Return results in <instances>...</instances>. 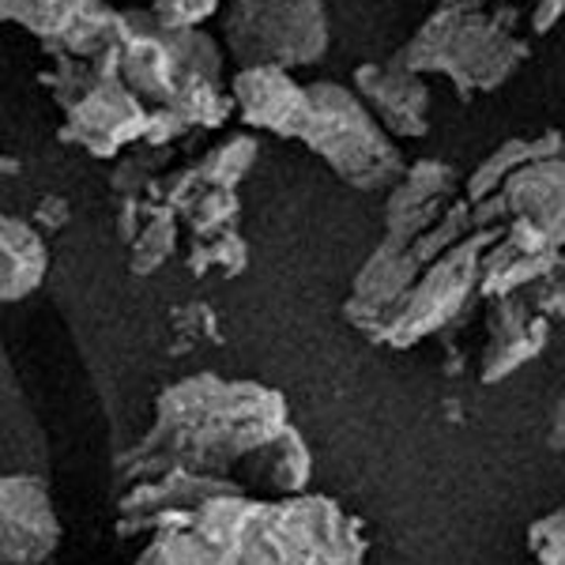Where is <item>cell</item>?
Listing matches in <instances>:
<instances>
[{"mask_svg": "<svg viewBox=\"0 0 565 565\" xmlns=\"http://www.w3.org/2000/svg\"><path fill=\"white\" fill-rule=\"evenodd\" d=\"M524 306L532 309L535 317H543V321H558L562 317V306H565V287H562V268L546 271L543 279L527 282L521 290Z\"/></svg>", "mask_w": 565, "mask_h": 565, "instance_id": "obj_30", "label": "cell"}, {"mask_svg": "<svg viewBox=\"0 0 565 565\" xmlns=\"http://www.w3.org/2000/svg\"><path fill=\"white\" fill-rule=\"evenodd\" d=\"M57 546L50 487L34 476H0V565H45Z\"/></svg>", "mask_w": 565, "mask_h": 565, "instance_id": "obj_7", "label": "cell"}, {"mask_svg": "<svg viewBox=\"0 0 565 565\" xmlns=\"http://www.w3.org/2000/svg\"><path fill=\"white\" fill-rule=\"evenodd\" d=\"M290 430L287 399L257 381H223L218 373H196L159 396V415L125 468L140 482L167 471L226 479V468L268 452Z\"/></svg>", "mask_w": 565, "mask_h": 565, "instance_id": "obj_2", "label": "cell"}, {"mask_svg": "<svg viewBox=\"0 0 565 565\" xmlns=\"http://www.w3.org/2000/svg\"><path fill=\"white\" fill-rule=\"evenodd\" d=\"M125 39H129V23H125L121 8L98 4V8H90V12L79 15V20L65 31V39L53 45L50 53L76 57V61H98L103 53L117 50Z\"/></svg>", "mask_w": 565, "mask_h": 565, "instance_id": "obj_20", "label": "cell"}, {"mask_svg": "<svg viewBox=\"0 0 565 565\" xmlns=\"http://www.w3.org/2000/svg\"><path fill=\"white\" fill-rule=\"evenodd\" d=\"M509 218L540 226L554 245H565V159L524 162L498 189Z\"/></svg>", "mask_w": 565, "mask_h": 565, "instance_id": "obj_14", "label": "cell"}, {"mask_svg": "<svg viewBox=\"0 0 565 565\" xmlns=\"http://www.w3.org/2000/svg\"><path fill=\"white\" fill-rule=\"evenodd\" d=\"M498 234L501 231H476L460 245H452L445 257L426 264V268L418 271V279L407 287V295L392 306L377 343H388V348L404 351V348H415L426 335L441 332V328L476 298L479 253L487 249Z\"/></svg>", "mask_w": 565, "mask_h": 565, "instance_id": "obj_6", "label": "cell"}, {"mask_svg": "<svg viewBox=\"0 0 565 565\" xmlns=\"http://www.w3.org/2000/svg\"><path fill=\"white\" fill-rule=\"evenodd\" d=\"M546 332H551V321H540L532 332L516 335V340H501V343H490L487 354H482V381L494 385V381H505L509 373H516L521 366L543 354L546 348Z\"/></svg>", "mask_w": 565, "mask_h": 565, "instance_id": "obj_26", "label": "cell"}, {"mask_svg": "<svg viewBox=\"0 0 565 565\" xmlns=\"http://www.w3.org/2000/svg\"><path fill=\"white\" fill-rule=\"evenodd\" d=\"M362 524L332 498L223 494L167 516L132 565H362Z\"/></svg>", "mask_w": 565, "mask_h": 565, "instance_id": "obj_1", "label": "cell"}, {"mask_svg": "<svg viewBox=\"0 0 565 565\" xmlns=\"http://www.w3.org/2000/svg\"><path fill=\"white\" fill-rule=\"evenodd\" d=\"M554 268H562V253H524L498 234V238L479 253L476 295H482L487 302L521 295L527 282L543 279L546 271H554Z\"/></svg>", "mask_w": 565, "mask_h": 565, "instance_id": "obj_16", "label": "cell"}, {"mask_svg": "<svg viewBox=\"0 0 565 565\" xmlns=\"http://www.w3.org/2000/svg\"><path fill=\"white\" fill-rule=\"evenodd\" d=\"M234 114L242 125L257 132L282 136V140H302L309 125V95L295 79V72L282 68H238L226 87Z\"/></svg>", "mask_w": 565, "mask_h": 565, "instance_id": "obj_10", "label": "cell"}, {"mask_svg": "<svg viewBox=\"0 0 565 565\" xmlns=\"http://www.w3.org/2000/svg\"><path fill=\"white\" fill-rule=\"evenodd\" d=\"M45 271H50V249L42 234L26 218L0 212V306L34 295Z\"/></svg>", "mask_w": 565, "mask_h": 565, "instance_id": "obj_15", "label": "cell"}, {"mask_svg": "<svg viewBox=\"0 0 565 565\" xmlns=\"http://www.w3.org/2000/svg\"><path fill=\"white\" fill-rule=\"evenodd\" d=\"M351 90L392 140H423L430 132V87L399 65L396 53L388 61H366L354 68Z\"/></svg>", "mask_w": 565, "mask_h": 565, "instance_id": "obj_9", "label": "cell"}, {"mask_svg": "<svg viewBox=\"0 0 565 565\" xmlns=\"http://www.w3.org/2000/svg\"><path fill=\"white\" fill-rule=\"evenodd\" d=\"M129 23V39L117 50V79L140 98L143 106H167L178 84V61L167 50V42L154 34V20L148 8H121Z\"/></svg>", "mask_w": 565, "mask_h": 565, "instance_id": "obj_13", "label": "cell"}, {"mask_svg": "<svg viewBox=\"0 0 565 565\" xmlns=\"http://www.w3.org/2000/svg\"><path fill=\"white\" fill-rule=\"evenodd\" d=\"M257 151H260L257 140H253L249 132H242V136L223 140L218 148H212L200 162H193V170L207 189H238L242 178L249 174L253 162H257Z\"/></svg>", "mask_w": 565, "mask_h": 565, "instance_id": "obj_22", "label": "cell"}, {"mask_svg": "<svg viewBox=\"0 0 565 565\" xmlns=\"http://www.w3.org/2000/svg\"><path fill=\"white\" fill-rule=\"evenodd\" d=\"M129 245H132L129 268L136 276L159 271L178 249V215L170 212V207H159V204H151V200H143V223Z\"/></svg>", "mask_w": 565, "mask_h": 565, "instance_id": "obj_21", "label": "cell"}, {"mask_svg": "<svg viewBox=\"0 0 565 565\" xmlns=\"http://www.w3.org/2000/svg\"><path fill=\"white\" fill-rule=\"evenodd\" d=\"M527 551H532L535 565H565V516L562 509L540 516L527 527Z\"/></svg>", "mask_w": 565, "mask_h": 565, "instance_id": "obj_29", "label": "cell"}, {"mask_svg": "<svg viewBox=\"0 0 565 565\" xmlns=\"http://www.w3.org/2000/svg\"><path fill=\"white\" fill-rule=\"evenodd\" d=\"M562 12H565V0H535L532 15H527V26H532V34L543 39V34H551L554 26H558Z\"/></svg>", "mask_w": 565, "mask_h": 565, "instance_id": "obj_33", "label": "cell"}, {"mask_svg": "<svg viewBox=\"0 0 565 565\" xmlns=\"http://www.w3.org/2000/svg\"><path fill=\"white\" fill-rule=\"evenodd\" d=\"M521 12L498 0H437L423 26L396 50L415 76H445L468 103L490 95L521 72L527 42L516 34Z\"/></svg>", "mask_w": 565, "mask_h": 565, "instance_id": "obj_3", "label": "cell"}, {"mask_svg": "<svg viewBox=\"0 0 565 565\" xmlns=\"http://www.w3.org/2000/svg\"><path fill=\"white\" fill-rule=\"evenodd\" d=\"M457 200V170L441 159L407 162L404 174L392 181L385 196V238L412 245L418 234L430 231L445 207Z\"/></svg>", "mask_w": 565, "mask_h": 565, "instance_id": "obj_11", "label": "cell"}, {"mask_svg": "<svg viewBox=\"0 0 565 565\" xmlns=\"http://www.w3.org/2000/svg\"><path fill=\"white\" fill-rule=\"evenodd\" d=\"M103 0H0V23H15L34 34L45 50H53L72 23Z\"/></svg>", "mask_w": 565, "mask_h": 565, "instance_id": "obj_19", "label": "cell"}, {"mask_svg": "<svg viewBox=\"0 0 565 565\" xmlns=\"http://www.w3.org/2000/svg\"><path fill=\"white\" fill-rule=\"evenodd\" d=\"M418 264L407 253V245L396 242H381L377 249L370 253V260L359 268V276L351 282V295L343 302V317L354 332H362L366 340L377 343L381 328H385V317L392 313V306L407 295V287L418 279Z\"/></svg>", "mask_w": 565, "mask_h": 565, "instance_id": "obj_12", "label": "cell"}, {"mask_svg": "<svg viewBox=\"0 0 565 565\" xmlns=\"http://www.w3.org/2000/svg\"><path fill=\"white\" fill-rule=\"evenodd\" d=\"M189 129L181 125V117L174 114V109H167V106H154L148 109V121H143V136L140 140L148 143L151 151H170V143L181 140Z\"/></svg>", "mask_w": 565, "mask_h": 565, "instance_id": "obj_31", "label": "cell"}, {"mask_svg": "<svg viewBox=\"0 0 565 565\" xmlns=\"http://www.w3.org/2000/svg\"><path fill=\"white\" fill-rule=\"evenodd\" d=\"M154 34L167 42V50L174 53L181 72H200V76L223 79V45H218L207 31H170V26L154 23Z\"/></svg>", "mask_w": 565, "mask_h": 565, "instance_id": "obj_24", "label": "cell"}, {"mask_svg": "<svg viewBox=\"0 0 565 565\" xmlns=\"http://www.w3.org/2000/svg\"><path fill=\"white\" fill-rule=\"evenodd\" d=\"M468 234H476L471 231V207L463 204V200H452L430 231H423L412 245H407V253L415 257L418 268H426V264H434L437 257H445L452 245H460Z\"/></svg>", "mask_w": 565, "mask_h": 565, "instance_id": "obj_25", "label": "cell"}, {"mask_svg": "<svg viewBox=\"0 0 565 565\" xmlns=\"http://www.w3.org/2000/svg\"><path fill=\"white\" fill-rule=\"evenodd\" d=\"M181 218H185L189 231L196 234V242L218 238V234H226V231H238L242 200L234 189H204V193L181 212Z\"/></svg>", "mask_w": 565, "mask_h": 565, "instance_id": "obj_23", "label": "cell"}, {"mask_svg": "<svg viewBox=\"0 0 565 565\" xmlns=\"http://www.w3.org/2000/svg\"><path fill=\"white\" fill-rule=\"evenodd\" d=\"M245 264H249V245L238 231H226L218 234V238H204L193 245V253H189V268L196 271V276H204V271H223V276H242Z\"/></svg>", "mask_w": 565, "mask_h": 565, "instance_id": "obj_27", "label": "cell"}, {"mask_svg": "<svg viewBox=\"0 0 565 565\" xmlns=\"http://www.w3.org/2000/svg\"><path fill=\"white\" fill-rule=\"evenodd\" d=\"M328 45V0H226L223 53L238 68H313Z\"/></svg>", "mask_w": 565, "mask_h": 565, "instance_id": "obj_5", "label": "cell"}, {"mask_svg": "<svg viewBox=\"0 0 565 565\" xmlns=\"http://www.w3.org/2000/svg\"><path fill=\"white\" fill-rule=\"evenodd\" d=\"M309 95V125L302 143L328 162L343 185L359 193H385L392 181L404 174V151L396 140L370 117V109L354 98L351 87L335 79H317L306 84Z\"/></svg>", "mask_w": 565, "mask_h": 565, "instance_id": "obj_4", "label": "cell"}, {"mask_svg": "<svg viewBox=\"0 0 565 565\" xmlns=\"http://www.w3.org/2000/svg\"><path fill=\"white\" fill-rule=\"evenodd\" d=\"M68 215H72V207H68V200L65 196H57V193H50V196H42L39 200V207H34V218H31V226L34 231H65L68 226Z\"/></svg>", "mask_w": 565, "mask_h": 565, "instance_id": "obj_32", "label": "cell"}, {"mask_svg": "<svg viewBox=\"0 0 565 565\" xmlns=\"http://www.w3.org/2000/svg\"><path fill=\"white\" fill-rule=\"evenodd\" d=\"M546 159H562V132L558 129H546L543 136H535V140L513 136V140L498 143V148L490 151L476 170H471V178L463 181V196L460 200L476 204V200L494 196L498 189L505 185V178L513 174V170H521L524 162H546Z\"/></svg>", "mask_w": 565, "mask_h": 565, "instance_id": "obj_17", "label": "cell"}, {"mask_svg": "<svg viewBox=\"0 0 565 565\" xmlns=\"http://www.w3.org/2000/svg\"><path fill=\"white\" fill-rule=\"evenodd\" d=\"M218 4L223 0H151L148 15L170 31H196L200 23H207L218 12Z\"/></svg>", "mask_w": 565, "mask_h": 565, "instance_id": "obj_28", "label": "cell"}, {"mask_svg": "<svg viewBox=\"0 0 565 565\" xmlns=\"http://www.w3.org/2000/svg\"><path fill=\"white\" fill-rule=\"evenodd\" d=\"M143 121H148V106L121 79H98L76 106L65 109L61 140L76 143L95 159H117L143 136Z\"/></svg>", "mask_w": 565, "mask_h": 565, "instance_id": "obj_8", "label": "cell"}, {"mask_svg": "<svg viewBox=\"0 0 565 565\" xmlns=\"http://www.w3.org/2000/svg\"><path fill=\"white\" fill-rule=\"evenodd\" d=\"M167 109H174L185 129H223L234 117V103L226 95L223 79L200 76V72H178Z\"/></svg>", "mask_w": 565, "mask_h": 565, "instance_id": "obj_18", "label": "cell"}]
</instances>
